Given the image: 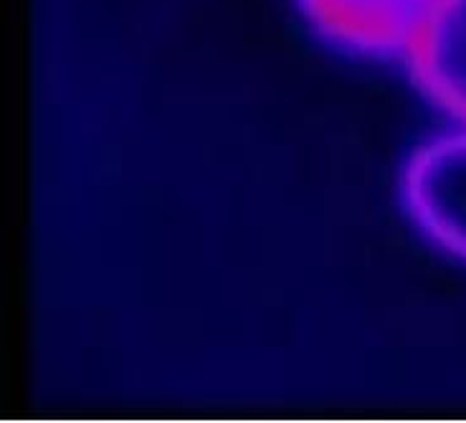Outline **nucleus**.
Segmentation results:
<instances>
[{"label": "nucleus", "mask_w": 466, "mask_h": 423, "mask_svg": "<svg viewBox=\"0 0 466 423\" xmlns=\"http://www.w3.org/2000/svg\"><path fill=\"white\" fill-rule=\"evenodd\" d=\"M403 198L433 241L466 259V130L446 132L413 153Z\"/></svg>", "instance_id": "1"}, {"label": "nucleus", "mask_w": 466, "mask_h": 423, "mask_svg": "<svg viewBox=\"0 0 466 423\" xmlns=\"http://www.w3.org/2000/svg\"><path fill=\"white\" fill-rule=\"evenodd\" d=\"M406 56L420 89L466 122V0H431Z\"/></svg>", "instance_id": "2"}, {"label": "nucleus", "mask_w": 466, "mask_h": 423, "mask_svg": "<svg viewBox=\"0 0 466 423\" xmlns=\"http://www.w3.org/2000/svg\"><path fill=\"white\" fill-rule=\"evenodd\" d=\"M431 0H302L327 35L362 51H406Z\"/></svg>", "instance_id": "3"}]
</instances>
